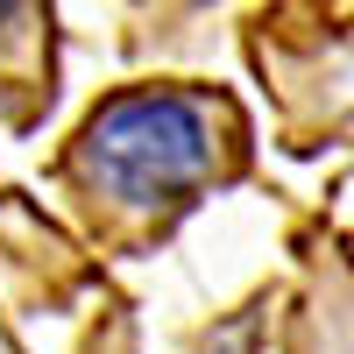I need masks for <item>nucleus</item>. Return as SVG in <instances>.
<instances>
[{
	"label": "nucleus",
	"mask_w": 354,
	"mask_h": 354,
	"mask_svg": "<svg viewBox=\"0 0 354 354\" xmlns=\"http://www.w3.org/2000/svg\"><path fill=\"white\" fill-rule=\"evenodd\" d=\"M21 8H28V0H0V28H8V21H15Z\"/></svg>",
	"instance_id": "f03ea898"
},
{
	"label": "nucleus",
	"mask_w": 354,
	"mask_h": 354,
	"mask_svg": "<svg viewBox=\"0 0 354 354\" xmlns=\"http://www.w3.org/2000/svg\"><path fill=\"white\" fill-rule=\"evenodd\" d=\"M234 156H241V121L227 100L192 93V85H135L78 128L71 177L100 213L156 220L198 198Z\"/></svg>",
	"instance_id": "f257e3e1"
}]
</instances>
